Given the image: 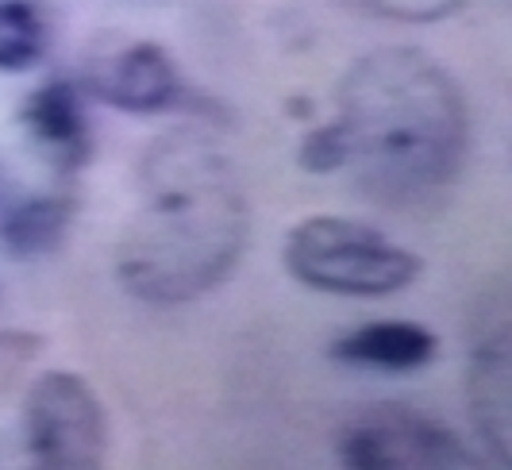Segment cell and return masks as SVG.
Here are the masks:
<instances>
[{
    "label": "cell",
    "mask_w": 512,
    "mask_h": 470,
    "mask_svg": "<svg viewBox=\"0 0 512 470\" xmlns=\"http://www.w3.org/2000/svg\"><path fill=\"white\" fill-rule=\"evenodd\" d=\"M251 209L231 162L193 131L154 139L139 158V205L116 243V278L135 301L185 305L243 259Z\"/></svg>",
    "instance_id": "obj_1"
},
{
    "label": "cell",
    "mask_w": 512,
    "mask_h": 470,
    "mask_svg": "<svg viewBox=\"0 0 512 470\" xmlns=\"http://www.w3.org/2000/svg\"><path fill=\"white\" fill-rule=\"evenodd\" d=\"M347 166L385 209H428L455 185L470 112L459 81L416 47H378L339 81Z\"/></svg>",
    "instance_id": "obj_2"
},
{
    "label": "cell",
    "mask_w": 512,
    "mask_h": 470,
    "mask_svg": "<svg viewBox=\"0 0 512 470\" xmlns=\"http://www.w3.org/2000/svg\"><path fill=\"white\" fill-rule=\"evenodd\" d=\"M289 278L335 297H389L409 289L424 262L385 232L351 216H308L285 235Z\"/></svg>",
    "instance_id": "obj_3"
},
{
    "label": "cell",
    "mask_w": 512,
    "mask_h": 470,
    "mask_svg": "<svg viewBox=\"0 0 512 470\" xmlns=\"http://www.w3.org/2000/svg\"><path fill=\"white\" fill-rule=\"evenodd\" d=\"M24 440L43 470H93L108 455V413L74 370H43L24 397Z\"/></svg>",
    "instance_id": "obj_4"
},
{
    "label": "cell",
    "mask_w": 512,
    "mask_h": 470,
    "mask_svg": "<svg viewBox=\"0 0 512 470\" xmlns=\"http://www.w3.org/2000/svg\"><path fill=\"white\" fill-rule=\"evenodd\" d=\"M339 463L351 470H455L474 459L443 420L382 409L339 432Z\"/></svg>",
    "instance_id": "obj_5"
},
{
    "label": "cell",
    "mask_w": 512,
    "mask_h": 470,
    "mask_svg": "<svg viewBox=\"0 0 512 470\" xmlns=\"http://www.w3.org/2000/svg\"><path fill=\"white\" fill-rule=\"evenodd\" d=\"M466 409L486 451L512 463V316L505 301H489L470 343L466 366Z\"/></svg>",
    "instance_id": "obj_6"
},
{
    "label": "cell",
    "mask_w": 512,
    "mask_h": 470,
    "mask_svg": "<svg viewBox=\"0 0 512 470\" xmlns=\"http://www.w3.org/2000/svg\"><path fill=\"white\" fill-rule=\"evenodd\" d=\"M89 93L120 112L151 116V112H166L178 101L181 78L166 47L143 39L97 58L89 66Z\"/></svg>",
    "instance_id": "obj_7"
},
{
    "label": "cell",
    "mask_w": 512,
    "mask_h": 470,
    "mask_svg": "<svg viewBox=\"0 0 512 470\" xmlns=\"http://www.w3.org/2000/svg\"><path fill=\"white\" fill-rule=\"evenodd\" d=\"M16 120L27 131V139L43 151V158L66 178L77 174L93 155V135H89V120H85V105H81V89L74 81L54 78L31 89Z\"/></svg>",
    "instance_id": "obj_8"
},
{
    "label": "cell",
    "mask_w": 512,
    "mask_h": 470,
    "mask_svg": "<svg viewBox=\"0 0 512 470\" xmlns=\"http://www.w3.org/2000/svg\"><path fill=\"white\" fill-rule=\"evenodd\" d=\"M328 351L343 366H359L374 374H412L432 366L439 340L432 328L412 320H370L362 328L343 332Z\"/></svg>",
    "instance_id": "obj_9"
},
{
    "label": "cell",
    "mask_w": 512,
    "mask_h": 470,
    "mask_svg": "<svg viewBox=\"0 0 512 470\" xmlns=\"http://www.w3.org/2000/svg\"><path fill=\"white\" fill-rule=\"evenodd\" d=\"M74 216V197H62V193L27 197L20 205L4 209V216H0V247L12 259H43V255L62 247Z\"/></svg>",
    "instance_id": "obj_10"
},
{
    "label": "cell",
    "mask_w": 512,
    "mask_h": 470,
    "mask_svg": "<svg viewBox=\"0 0 512 470\" xmlns=\"http://www.w3.org/2000/svg\"><path fill=\"white\" fill-rule=\"evenodd\" d=\"M47 54V24L35 4L0 0V74H24Z\"/></svg>",
    "instance_id": "obj_11"
},
{
    "label": "cell",
    "mask_w": 512,
    "mask_h": 470,
    "mask_svg": "<svg viewBox=\"0 0 512 470\" xmlns=\"http://www.w3.org/2000/svg\"><path fill=\"white\" fill-rule=\"evenodd\" d=\"M347 4L389 24H436L462 12L470 0H347Z\"/></svg>",
    "instance_id": "obj_12"
},
{
    "label": "cell",
    "mask_w": 512,
    "mask_h": 470,
    "mask_svg": "<svg viewBox=\"0 0 512 470\" xmlns=\"http://www.w3.org/2000/svg\"><path fill=\"white\" fill-rule=\"evenodd\" d=\"M297 166L305 174H335V170H347V135L335 124H320L301 139L297 147Z\"/></svg>",
    "instance_id": "obj_13"
},
{
    "label": "cell",
    "mask_w": 512,
    "mask_h": 470,
    "mask_svg": "<svg viewBox=\"0 0 512 470\" xmlns=\"http://www.w3.org/2000/svg\"><path fill=\"white\" fill-rule=\"evenodd\" d=\"M39 351V340L31 336H16V332H4L0 336V370H16L27 363V355Z\"/></svg>",
    "instance_id": "obj_14"
},
{
    "label": "cell",
    "mask_w": 512,
    "mask_h": 470,
    "mask_svg": "<svg viewBox=\"0 0 512 470\" xmlns=\"http://www.w3.org/2000/svg\"><path fill=\"white\" fill-rule=\"evenodd\" d=\"M289 116H293V120H308V116H312V101H308V97H297V101H289Z\"/></svg>",
    "instance_id": "obj_15"
}]
</instances>
